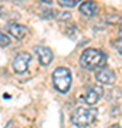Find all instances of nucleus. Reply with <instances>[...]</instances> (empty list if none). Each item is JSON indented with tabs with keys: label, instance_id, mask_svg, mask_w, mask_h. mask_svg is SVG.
Here are the masks:
<instances>
[{
	"label": "nucleus",
	"instance_id": "11",
	"mask_svg": "<svg viewBox=\"0 0 122 128\" xmlns=\"http://www.w3.org/2000/svg\"><path fill=\"white\" fill-rule=\"evenodd\" d=\"M122 18L121 16H118V14H114V13H109L108 16H107V22H108L109 24H114V23H119Z\"/></svg>",
	"mask_w": 122,
	"mask_h": 128
},
{
	"label": "nucleus",
	"instance_id": "1",
	"mask_svg": "<svg viewBox=\"0 0 122 128\" xmlns=\"http://www.w3.org/2000/svg\"><path fill=\"white\" fill-rule=\"evenodd\" d=\"M105 53L98 48H85L80 57V66L85 70H95L98 67H104Z\"/></svg>",
	"mask_w": 122,
	"mask_h": 128
},
{
	"label": "nucleus",
	"instance_id": "8",
	"mask_svg": "<svg viewBox=\"0 0 122 128\" xmlns=\"http://www.w3.org/2000/svg\"><path fill=\"white\" fill-rule=\"evenodd\" d=\"M7 32H9L10 36H13V38H16V40H23V38L27 37L28 28L26 26H23V24L13 23L7 27Z\"/></svg>",
	"mask_w": 122,
	"mask_h": 128
},
{
	"label": "nucleus",
	"instance_id": "10",
	"mask_svg": "<svg viewBox=\"0 0 122 128\" xmlns=\"http://www.w3.org/2000/svg\"><path fill=\"white\" fill-rule=\"evenodd\" d=\"M78 3H80V0H58V4L60 6H63V7H68V9L78 6Z\"/></svg>",
	"mask_w": 122,
	"mask_h": 128
},
{
	"label": "nucleus",
	"instance_id": "14",
	"mask_svg": "<svg viewBox=\"0 0 122 128\" xmlns=\"http://www.w3.org/2000/svg\"><path fill=\"white\" fill-rule=\"evenodd\" d=\"M115 48H117V51L119 54H122V38H119V40L115 43Z\"/></svg>",
	"mask_w": 122,
	"mask_h": 128
},
{
	"label": "nucleus",
	"instance_id": "5",
	"mask_svg": "<svg viewBox=\"0 0 122 128\" xmlns=\"http://www.w3.org/2000/svg\"><path fill=\"white\" fill-rule=\"evenodd\" d=\"M95 80L100 84H104V86H112V84H115L117 76H115V73L111 68L102 67V68H100L95 73Z\"/></svg>",
	"mask_w": 122,
	"mask_h": 128
},
{
	"label": "nucleus",
	"instance_id": "9",
	"mask_svg": "<svg viewBox=\"0 0 122 128\" xmlns=\"http://www.w3.org/2000/svg\"><path fill=\"white\" fill-rule=\"evenodd\" d=\"M80 13L84 17H92L98 13V4L95 2H84L80 4Z\"/></svg>",
	"mask_w": 122,
	"mask_h": 128
},
{
	"label": "nucleus",
	"instance_id": "3",
	"mask_svg": "<svg viewBox=\"0 0 122 128\" xmlns=\"http://www.w3.org/2000/svg\"><path fill=\"white\" fill-rule=\"evenodd\" d=\"M95 118H97V111L85 107H77L71 114V122L78 128L90 127L95 121Z\"/></svg>",
	"mask_w": 122,
	"mask_h": 128
},
{
	"label": "nucleus",
	"instance_id": "16",
	"mask_svg": "<svg viewBox=\"0 0 122 128\" xmlns=\"http://www.w3.org/2000/svg\"><path fill=\"white\" fill-rule=\"evenodd\" d=\"M118 33H119V38H122V24L119 26V30H118Z\"/></svg>",
	"mask_w": 122,
	"mask_h": 128
},
{
	"label": "nucleus",
	"instance_id": "6",
	"mask_svg": "<svg viewBox=\"0 0 122 128\" xmlns=\"http://www.w3.org/2000/svg\"><path fill=\"white\" fill-rule=\"evenodd\" d=\"M34 54L38 58L41 66H50L53 58H54L53 50L50 47H45V46H36L34 47Z\"/></svg>",
	"mask_w": 122,
	"mask_h": 128
},
{
	"label": "nucleus",
	"instance_id": "12",
	"mask_svg": "<svg viewBox=\"0 0 122 128\" xmlns=\"http://www.w3.org/2000/svg\"><path fill=\"white\" fill-rule=\"evenodd\" d=\"M43 17H47V18H53V17H57L58 16V12H55L54 9H45L43 12Z\"/></svg>",
	"mask_w": 122,
	"mask_h": 128
},
{
	"label": "nucleus",
	"instance_id": "2",
	"mask_svg": "<svg viewBox=\"0 0 122 128\" xmlns=\"http://www.w3.org/2000/svg\"><path fill=\"white\" fill-rule=\"evenodd\" d=\"M53 84L55 90L61 94H67L71 88L72 84V76L71 71L67 67H57L53 71Z\"/></svg>",
	"mask_w": 122,
	"mask_h": 128
},
{
	"label": "nucleus",
	"instance_id": "7",
	"mask_svg": "<svg viewBox=\"0 0 122 128\" xmlns=\"http://www.w3.org/2000/svg\"><path fill=\"white\" fill-rule=\"evenodd\" d=\"M102 94H104L102 87L91 86V87H88L87 91L84 92V101H85V104H88V105H95L100 101L101 97H102Z\"/></svg>",
	"mask_w": 122,
	"mask_h": 128
},
{
	"label": "nucleus",
	"instance_id": "4",
	"mask_svg": "<svg viewBox=\"0 0 122 128\" xmlns=\"http://www.w3.org/2000/svg\"><path fill=\"white\" fill-rule=\"evenodd\" d=\"M30 61H31V54L30 53H27V51H18L17 54L14 56L13 63H11L14 73H17V74L26 73L28 66H30Z\"/></svg>",
	"mask_w": 122,
	"mask_h": 128
},
{
	"label": "nucleus",
	"instance_id": "17",
	"mask_svg": "<svg viewBox=\"0 0 122 128\" xmlns=\"http://www.w3.org/2000/svg\"><path fill=\"white\" fill-rule=\"evenodd\" d=\"M1 12H3V7H1V6H0V14H1Z\"/></svg>",
	"mask_w": 122,
	"mask_h": 128
},
{
	"label": "nucleus",
	"instance_id": "15",
	"mask_svg": "<svg viewBox=\"0 0 122 128\" xmlns=\"http://www.w3.org/2000/svg\"><path fill=\"white\" fill-rule=\"evenodd\" d=\"M108 128H122L121 125H118V124H114V125H109Z\"/></svg>",
	"mask_w": 122,
	"mask_h": 128
},
{
	"label": "nucleus",
	"instance_id": "13",
	"mask_svg": "<svg viewBox=\"0 0 122 128\" xmlns=\"http://www.w3.org/2000/svg\"><path fill=\"white\" fill-rule=\"evenodd\" d=\"M10 44V37L3 34V33H0V47H6Z\"/></svg>",
	"mask_w": 122,
	"mask_h": 128
}]
</instances>
